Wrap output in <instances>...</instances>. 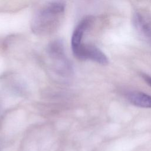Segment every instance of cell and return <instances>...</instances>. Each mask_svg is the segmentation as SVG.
Listing matches in <instances>:
<instances>
[{
	"mask_svg": "<svg viewBox=\"0 0 151 151\" xmlns=\"http://www.w3.org/2000/svg\"><path fill=\"white\" fill-rule=\"evenodd\" d=\"M65 6L63 0H54L45 4L32 18L31 25L32 32L42 36L54 33L64 19Z\"/></svg>",
	"mask_w": 151,
	"mask_h": 151,
	"instance_id": "cell-1",
	"label": "cell"
},
{
	"mask_svg": "<svg viewBox=\"0 0 151 151\" xmlns=\"http://www.w3.org/2000/svg\"><path fill=\"white\" fill-rule=\"evenodd\" d=\"M133 21L136 28H137L146 37L151 38V29L146 22L143 19L142 17L140 15L136 14L134 17Z\"/></svg>",
	"mask_w": 151,
	"mask_h": 151,
	"instance_id": "cell-5",
	"label": "cell"
},
{
	"mask_svg": "<svg viewBox=\"0 0 151 151\" xmlns=\"http://www.w3.org/2000/svg\"><path fill=\"white\" fill-rule=\"evenodd\" d=\"M71 48L74 56L78 59L89 60L102 65H107L109 63L107 57L99 48L91 44H84L83 41Z\"/></svg>",
	"mask_w": 151,
	"mask_h": 151,
	"instance_id": "cell-2",
	"label": "cell"
},
{
	"mask_svg": "<svg viewBox=\"0 0 151 151\" xmlns=\"http://www.w3.org/2000/svg\"><path fill=\"white\" fill-rule=\"evenodd\" d=\"M143 78L145 81L151 87V77L147 75H143Z\"/></svg>",
	"mask_w": 151,
	"mask_h": 151,
	"instance_id": "cell-6",
	"label": "cell"
},
{
	"mask_svg": "<svg viewBox=\"0 0 151 151\" xmlns=\"http://www.w3.org/2000/svg\"><path fill=\"white\" fill-rule=\"evenodd\" d=\"M48 52L51 57L59 65V67L69 70L70 63L65 55L64 47L61 41L57 40L51 42L48 47Z\"/></svg>",
	"mask_w": 151,
	"mask_h": 151,
	"instance_id": "cell-3",
	"label": "cell"
},
{
	"mask_svg": "<svg viewBox=\"0 0 151 151\" xmlns=\"http://www.w3.org/2000/svg\"><path fill=\"white\" fill-rule=\"evenodd\" d=\"M127 100L133 105L143 107L151 109V96L140 91H133L127 94Z\"/></svg>",
	"mask_w": 151,
	"mask_h": 151,
	"instance_id": "cell-4",
	"label": "cell"
}]
</instances>
